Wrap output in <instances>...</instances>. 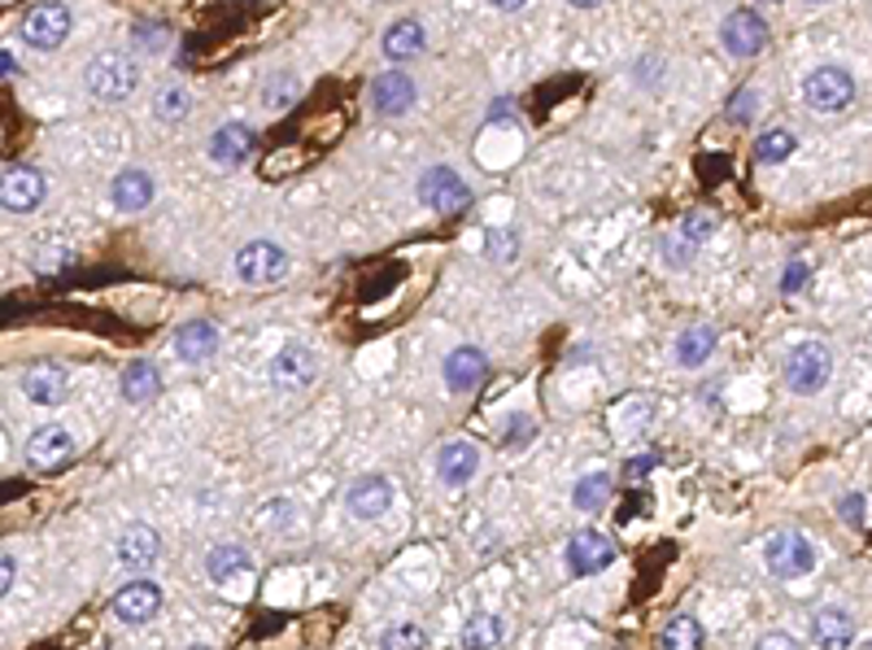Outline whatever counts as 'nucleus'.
<instances>
[{"mask_svg":"<svg viewBox=\"0 0 872 650\" xmlns=\"http://www.w3.org/2000/svg\"><path fill=\"white\" fill-rule=\"evenodd\" d=\"M489 4H494V9H502V13H515V9H523L528 0H489Z\"/></svg>","mask_w":872,"mask_h":650,"instance_id":"de8ad7c7","label":"nucleus"},{"mask_svg":"<svg viewBox=\"0 0 872 650\" xmlns=\"http://www.w3.org/2000/svg\"><path fill=\"white\" fill-rule=\"evenodd\" d=\"M611 489H615V481H611V472H589L577 481V489H572V506L577 510H602V506L611 503Z\"/></svg>","mask_w":872,"mask_h":650,"instance_id":"cd10ccee","label":"nucleus"},{"mask_svg":"<svg viewBox=\"0 0 872 650\" xmlns=\"http://www.w3.org/2000/svg\"><path fill=\"white\" fill-rule=\"evenodd\" d=\"M258 153V132L249 123H222L210 136V162L218 171H236Z\"/></svg>","mask_w":872,"mask_h":650,"instance_id":"9b49d317","label":"nucleus"},{"mask_svg":"<svg viewBox=\"0 0 872 650\" xmlns=\"http://www.w3.org/2000/svg\"><path fill=\"white\" fill-rule=\"evenodd\" d=\"M424 27L415 22V18H402V22H393L388 31H384V58L388 62H411V58H419L424 53Z\"/></svg>","mask_w":872,"mask_h":650,"instance_id":"b1692460","label":"nucleus"},{"mask_svg":"<svg viewBox=\"0 0 872 650\" xmlns=\"http://www.w3.org/2000/svg\"><path fill=\"white\" fill-rule=\"evenodd\" d=\"M166 40H170L166 27H153V22H141V27H136V44H148V53H157V44H166Z\"/></svg>","mask_w":872,"mask_h":650,"instance_id":"37998d69","label":"nucleus"},{"mask_svg":"<svg viewBox=\"0 0 872 650\" xmlns=\"http://www.w3.org/2000/svg\"><path fill=\"white\" fill-rule=\"evenodd\" d=\"M380 650H424V629L419 625H393V629H384Z\"/></svg>","mask_w":872,"mask_h":650,"instance_id":"72a5a7b5","label":"nucleus"},{"mask_svg":"<svg viewBox=\"0 0 872 650\" xmlns=\"http://www.w3.org/2000/svg\"><path fill=\"white\" fill-rule=\"evenodd\" d=\"M162 611V589L153 580H132L114 594V616L123 625H148Z\"/></svg>","mask_w":872,"mask_h":650,"instance_id":"dca6fc26","label":"nucleus"},{"mask_svg":"<svg viewBox=\"0 0 872 650\" xmlns=\"http://www.w3.org/2000/svg\"><path fill=\"white\" fill-rule=\"evenodd\" d=\"M206 572H210L215 585H227L231 577L249 572V555H245L240 546H215V550L206 555Z\"/></svg>","mask_w":872,"mask_h":650,"instance_id":"c756f323","label":"nucleus"},{"mask_svg":"<svg viewBox=\"0 0 872 650\" xmlns=\"http://www.w3.org/2000/svg\"><path fill=\"white\" fill-rule=\"evenodd\" d=\"M802 101L811 110H820V114H838V110H847L855 101V79L842 66H816L802 79Z\"/></svg>","mask_w":872,"mask_h":650,"instance_id":"7ed1b4c3","label":"nucleus"},{"mask_svg":"<svg viewBox=\"0 0 872 650\" xmlns=\"http://www.w3.org/2000/svg\"><path fill=\"white\" fill-rule=\"evenodd\" d=\"M236 271L245 285H276L289 276V249L276 240H249L236 254Z\"/></svg>","mask_w":872,"mask_h":650,"instance_id":"39448f33","label":"nucleus"},{"mask_svg":"<svg viewBox=\"0 0 872 650\" xmlns=\"http://www.w3.org/2000/svg\"><path fill=\"white\" fill-rule=\"evenodd\" d=\"M764 564L768 572L781 580H799L816 568V546L802 533H772L764 546Z\"/></svg>","mask_w":872,"mask_h":650,"instance_id":"20e7f679","label":"nucleus"},{"mask_svg":"<svg viewBox=\"0 0 872 650\" xmlns=\"http://www.w3.org/2000/svg\"><path fill=\"white\" fill-rule=\"evenodd\" d=\"M476 467H480V450H476L471 441H449V445H440V454H436V481L449 485V489L471 485Z\"/></svg>","mask_w":872,"mask_h":650,"instance_id":"a211bd4d","label":"nucleus"},{"mask_svg":"<svg viewBox=\"0 0 872 650\" xmlns=\"http://www.w3.org/2000/svg\"><path fill=\"white\" fill-rule=\"evenodd\" d=\"M83 83H87V92H92L96 101L118 105V101H127V96L141 87V66H136L132 58H123V53H101V58L87 62Z\"/></svg>","mask_w":872,"mask_h":650,"instance_id":"f257e3e1","label":"nucleus"},{"mask_svg":"<svg viewBox=\"0 0 872 650\" xmlns=\"http://www.w3.org/2000/svg\"><path fill=\"white\" fill-rule=\"evenodd\" d=\"M0 66H4V79H13V74H18V62H13V53H9V49L0 53Z\"/></svg>","mask_w":872,"mask_h":650,"instance_id":"49530a36","label":"nucleus"},{"mask_svg":"<svg viewBox=\"0 0 872 650\" xmlns=\"http://www.w3.org/2000/svg\"><path fill=\"white\" fill-rule=\"evenodd\" d=\"M66 35H71V9H66V4H58V0L35 4V9L22 18V40H27L31 49H40V53L62 49V44H66Z\"/></svg>","mask_w":872,"mask_h":650,"instance_id":"423d86ee","label":"nucleus"},{"mask_svg":"<svg viewBox=\"0 0 872 650\" xmlns=\"http://www.w3.org/2000/svg\"><path fill=\"white\" fill-rule=\"evenodd\" d=\"M864 650H872V642H869V647H864Z\"/></svg>","mask_w":872,"mask_h":650,"instance_id":"8fccbe9b","label":"nucleus"},{"mask_svg":"<svg viewBox=\"0 0 872 650\" xmlns=\"http://www.w3.org/2000/svg\"><path fill=\"white\" fill-rule=\"evenodd\" d=\"M755 650H802L790 633H764L759 642H755Z\"/></svg>","mask_w":872,"mask_h":650,"instance_id":"c03bdc74","label":"nucleus"},{"mask_svg":"<svg viewBox=\"0 0 872 650\" xmlns=\"http://www.w3.org/2000/svg\"><path fill=\"white\" fill-rule=\"evenodd\" d=\"M654 467H658V454H633L629 463H624V476L637 485V481H646Z\"/></svg>","mask_w":872,"mask_h":650,"instance_id":"79ce46f5","label":"nucleus"},{"mask_svg":"<svg viewBox=\"0 0 872 650\" xmlns=\"http://www.w3.org/2000/svg\"><path fill=\"white\" fill-rule=\"evenodd\" d=\"M720 44L733 58H759L768 49V22L750 9H733L720 27Z\"/></svg>","mask_w":872,"mask_h":650,"instance_id":"6e6552de","label":"nucleus"},{"mask_svg":"<svg viewBox=\"0 0 872 650\" xmlns=\"http://www.w3.org/2000/svg\"><path fill=\"white\" fill-rule=\"evenodd\" d=\"M811 638H816V647L820 650H851V642H855V620H851V611H842V607L816 611V616H811Z\"/></svg>","mask_w":872,"mask_h":650,"instance_id":"412c9836","label":"nucleus"},{"mask_svg":"<svg viewBox=\"0 0 872 650\" xmlns=\"http://www.w3.org/2000/svg\"><path fill=\"white\" fill-rule=\"evenodd\" d=\"M716 354V328H707V323H694V328H685L681 332V341H676V362L681 367H703V362Z\"/></svg>","mask_w":872,"mask_h":650,"instance_id":"bb28decb","label":"nucleus"},{"mask_svg":"<svg viewBox=\"0 0 872 650\" xmlns=\"http://www.w3.org/2000/svg\"><path fill=\"white\" fill-rule=\"evenodd\" d=\"M415 105V79L406 71H384L371 79V110L380 118H402Z\"/></svg>","mask_w":872,"mask_h":650,"instance_id":"f8f14e48","label":"nucleus"},{"mask_svg":"<svg viewBox=\"0 0 872 650\" xmlns=\"http://www.w3.org/2000/svg\"><path fill=\"white\" fill-rule=\"evenodd\" d=\"M838 519H842L847 528H864V519H869L864 494H842V498H838Z\"/></svg>","mask_w":872,"mask_h":650,"instance_id":"c9c22d12","label":"nucleus"},{"mask_svg":"<svg viewBox=\"0 0 872 650\" xmlns=\"http://www.w3.org/2000/svg\"><path fill=\"white\" fill-rule=\"evenodd\" d=\"M162 393V371L153 367V362H132V367H123V398L132 402V406H145Z\"/></svg>","mask_w":872,"mask_h":650,"instance_id":"393cba45","label":"nucleus"},{"mask_svg":"<svg viewBox=\"0 0 872 650\" xmlns=\"http://www.w3.org/2000/svg\"><path fill=\"white\" fill-rule=\"evenodd\" d=\"M807 280H811V267H807L802 258H795V262L781 271V292H786V297H795V292H802Z\"/></svg>","mask_w":872,"mask_h":650,"instance_id":"ea45409f","label":"nucleus"},{"mask_svg":"<svg viewBox=\"0 0 872 650\" xmlns=\"http://www.w3.org/2000/svg\"><path fill=\"white\" fill-rule=\"evenodd\" d=\"M175 354L184 362H206L218 354V328L210 319H188L175 332Z\"/></svg>","mask_w":872,"mask_h":650,"instance_id":"4be33fe9","label":"nucleus"},{"mask_svg":"<svg viewBox=\"0 0 872 650\" xmlns=\"http://www.w3.org/2000/svg\"><path fill=\"white\" fill-rule=\"evenodd\" d=\"M716 215H707V210H689V215L681 218V236L689 240V245H703V240H712L716 236Z\"/></svg>","mask_w":872,"mask_h":650,"instance_id":"f704fd0d","label":"nucleus"},{"mask_svg":"<svg viewBox=\"0 0 872 650\" xmlns=\"http://www.w3.org/2000/svg\"><path fill=\"white\" fill-rule=\"evenodd\" d=\"M829 380H833V354H829V345H820V341H799V345L786 354V384H790L795 393H820Z\"/></svg>","mask_w":872,"mask_h":650,"instance_id":"f03ea898","label":"nucleus"},{"mask_svg":"<svg viewBox=\"0 0 872 650\" xmlns=\"http://www.w3.org/2000/svg\"><path fill=\"white\" fill-rule=\"evenodd\" d=\"M13 572H18V559H13V555H4V559H0V594H9V589H13Z\"/></svg>","mask_w":872,"mask_h":650,"instance_id":"a18cd8bd","label":"nucleus"},{"mask_svg":"<svg viewBox=\"0 0 872 650\" xmlns=\"http://www.w3.org/2000/svg\"><path fill=\"white\" fill-rule=\"evenodd\" d=\"M74 454V441L66 429H58V424H49V429H35L31 441H27V463L35 467V472H58L62 463H71Z\"/></svg>","mask_w":872,"mask_h":650,"instance_id":"4468645a","label":"nucleus"},{"mask_svg":"<svg viewBox=\"0 0 872 650\" xmlns=\"http://www.w3.org/2000/svg\"><path fill=\"white\" fill-rule=\"evenodd\" d=\"M663 258H667L672 267H689V262H694V245H689L685 236H681V240L667 236V240H663Z\"/></svg>","mask_w":872,"mask_h":650,"instance_id":"a19ab883","label":"nucleus"},{"mask_svg":"<svg viewBox=\"0 0 872 650\" xmlns=\"http://www.w3.org/2000/svg\"><path fill=\"white\" fill-rule=\"evenodd\" d=\"M153 175L148 171H141V166H127V171H118L114 175V206L123 210V215H136V210H145L148 202H153Z\"/></svg>","mask_w":872,"mask_h":650,"instance_id":"5701e85b","label":"nucleus"},{"mask_svg":"<svg viewBox=\"0 0 872 650\" xmlns=\"http://www.w3.org/2000/svg\"><path fill=\"white\" fill-rule=\"evenodd\" d=\"M114 555H118V564L145 572L148 564H157V555H162V537H157V528H148V524H127V528L118 533Z\"/></svg>","mask_w":872,"mask_h":650,"instance_id":"6ab92c4d","label":"nucleus"},{"mask_svg":"<svg viewBox=\"0 0 872 650\" xmlns=\"http://www.w3.org/2000/svg\"><path fill=\"white\" fill-rule=\"evenodd\" d=\"M66 371L58 367V362H35V367H27L22 371V393L35 402V406H58V402H66Z\"/></svg>","mask_w":872,"mask_h":650,"instance_id":"aec40b11","label":"nucleus"},{"mask_svg":"<svg viewBox=\"0 0 872 650\" xmlns=\"http://www.w3.org/2000/svg\"><path fill=\"white\" fill-rule=\"evenodd\" d=\"M297 92H301V83H297L292 74H276V79L262 87V105H267V110H289L292 101H297Z\"/></svg>","mask_w":872,"mask_h":650,"instance_id":"473e14b6","label":"nucleus"},{"mask_svg":"<svg viewBox=\"0 0 872 650\" xmlns=\"http://www.w3.org/2000/svg\"><path fill=\"white\" fill-rule=\"evenodd\" d=\"M4 210L9 215H27L44 202V175L31 166H4Z\"/></svg>","mask_w":872,"mask_h":650,"instance_id":"f3484780","label":"nucleus"},{"mask_svg":"<svg viewBox=\"0 0 872 650\" xmlns=\"http://www.w3.org/2000/svg\"><path fill=\"white\" fill-rule=\"evenodd\" d=\"M568 4H577V9H598L602 0H568Z\"/></svg>","mask_w":872,"mask_h":650,"instance_id":"09e8293b","label":"nucleus"},{"mask_svg":"<svg viewBox=\"0 0 872 650\" xmlns=\"http://www.w3.org/2000/svg\"><path fill=\"white\" fill-rule=\"evenodd\" d=\"M515 254H519L515 231H489V258H498V262H515Z\"/></svg>","mask_w":872,"mask_h":650,"instance_id":"58836bf2","label":"nucleus"},{"mask_svg":"<svg viewBox=\"0 0 872 650\" xmlns=\"http://www.w3.org/2000/svg\"><path fill=\"white\" fill-rule=\"evenodd\" d=\"M811 4H816V0H811Z\"/></svg>","mask_w":872,"mask_h":650,"instance_id":"3c124183","label":"nucleus"},{"mask_svg":"<svg viewBox=\"0 0 872 650\" xmlns=\"http://www.w3.org/2000/svg\"><path fill=\"white\" fill-rule=\"evenodd\" d=\"M440 375H445V389H449V393H476V389L489 380V359H485V350H476V345H458V350L445 354Z\"/></svg>","mask_w":872,"mask_h":650,"instance_id":"1a4fd4ad","label":"nucleus"},{"mask_svg":"<svg viewBox=\"0 0 872 650\" xmlns=\"http://www.w3.org/2000/svg\"><path fill=\"white\" fill-rule=\"evenodd\" d=\"M419 197H424V206L436 210V215H458V210H467L471 188L463 184L458 171L433 166V171H424V179H419Z\"/></svg>","mask_w":872,"mask_h":650,"instance_id":"0eeeda50","label":"nucleus"},{"mask_svg":"<svg viewBox=\"0 0 872 650\" xmlns=\"http://www.w3.org/2000/svg\"><path fill=\"white\" fill-rule=\"evenodd\" d=\"M795 148H799V136H795V132H786V127H777V132H764V136L755 141V162H764V166H781Z\"/></svg>","mask_w":872,"mask_h":650,"instance_id":"2f4dec72","label":"nucleus"},{"mask_svg":"<svg viewBox=\"0 0 872 650\" xmlns=\"http://www.w3.org/2000/svg\"><path fill=\"white\" fill-rule=\"evenodd\" d=\"M755 110H759V92H755V87H741V92L728 101V118H733V123H750Z\"/></svg>","mask_w":872,"mask_h":650,"instance_id":"e433bc0d","label":"nucleus"},{"mask_svg":"<svg viewBox=\"0 0 872 650\" xmlns=\"http://www.w3.org/2000/svg\"><path fill=\"white\" fill-rule=\"evenodd\" d=\"M611 564H615L611 537L584 528V533H577V537L568 541V572H572V577H598V572H606Z\"/></svg>","mask_w":872,"mask_h":650,"instance_id":"9d476101","label":"nucleus"},{"mask_svg":"<svg viewBox=\"0 0 872 650\" xmlns=\"http://www.w3.org/2000/svg\"><path fill=\"white\" fill-rule=\"evenodd\" d=\"M393 503H397V494H393V485H388L380 472L359 476V481L350 485V494H345V506H350L354 519H380Z\"/></svg>","mask_w":872,"mask_h":650,"instance_id":"2eb2a0df","label":"nucleus"},{"mask_svg":"<svg viewBox=\"0 0 872 650\" xmlns=\"http://www.w3.org/2000/svg\"><path fill=\"white\" fill-rule=\"evenodd\" d=\"M528 441H532V420H528V415H510L507 424H502V445L519 450V445H528Z\"/></svg>","mask_w":872,"mask_h":650,"instance_id":"4c0bfd02","label":"nucleus"},{"mask_svg":"<svg viewBox=\"0 0 872 650\" xmlns=\"http://www.w3.org/2000/svg\"><path fill=\"white\" fill-rule=\"evenodd\" d=\"M314 375H319V359H314L310 345H284V350L271 359V380H276V389H284V393H297V389L314 384Z\"/></svg>","mask_w":872,"mask_h":650,"instance_id":"ddd939ff","label":"nucleus"},{"mask_svg":"<svg viewBox=\"0 0 872 650\" xmlns=\"http://www.w3.org/2000/svg\"><path fill=\"white\" fill-rule=\"evenodd\" d=\"M658 647L663 650H703V625L694 616H672L658 633Z\"/></svg>","mask_w":872,"mask_h":650,"instance_id":"c85d7f7f","label":"nucleus"},{"mask_svg":"<svg viewBox=\"0 0 872 650\" xmlns=\"http://www.w3.org/2000/svg\"><path fill=\"white\" fill-rule=\"evenodd\" d=\"M188 110H193V92L179 87V83H166V87L153 96V114H157L162 123H184Z\"/></svg>","mask_w":872,"mask_h":650,"instance_id":"7c9ffc66","label":"nucleus"},{"mask_svg":"<svg viewBox=\"0 0 872 650\" xmlns=\"http://www.w3.org/2000/svg\"><path fill=\"white\" fill-rule=\"evenodd\" d=\"M502 620L494 616V611H480V616H471L467 625H463V633H458V650H498L502 647Z\"/></svg>","mask_w":872,"mask_h":650,"instance_id":"a878e982","label":"nucleus"}]
</instances>
